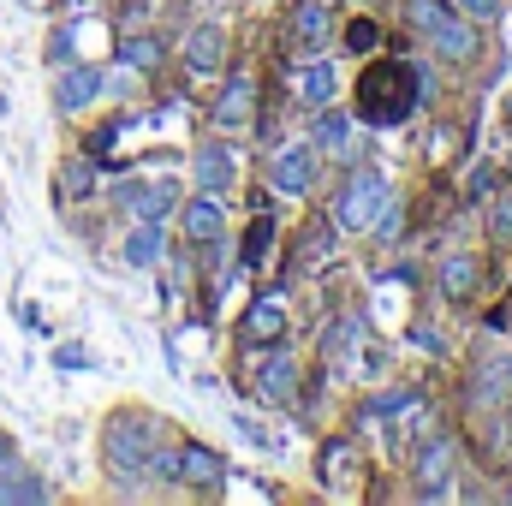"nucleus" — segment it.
Masks as SVG:
<instances>
[{
    "instance_id": "1",
    "label": "nucleus",
    "mask_w": 512,
    "mask_h": 506,
    "mask_svg": "<svg viewBox=\"0 0 512 506\" xmlns=\"http://www.w3.org/2000/svg\"><path fill=\"white\" fill-rule=\"evenodd\" d=\"M417 102H423V78H417L411 60L364 66V78H358V120L364 126H399V120L417 114Z\"/></svg>"
},
{
    "instance_id": "2",
    "label": "nucleus",
    "mask_w": 512,
    "mask_h": 506,
    "mask_svg": "<svg viewBox=\"0 0 512 506\" xmlns=\"http://www.w3.org/2000/svg\"><path fill=\"white\" fill-rule=\"evenodd\" d=\"M405 18H411V30L441 54V60H453V66H465V60H477V24L465 18V12H453L447 0H411L405 6Z\"/></svg>"
},
{
    "instance_id": "3",
    "label": "nucleus",
    "mask_w": 512,
    "mask_h": 506,
    "mask_svg": "<svg viewBox=\"0 0 512 506\" xmlns=\"http://www.w3.org/2000/svg\"><path fill=\"white\" fill-rule=\"evenodd\" d=\"M161 447V417H149V411H120L114 423H108V435H102V453H108V471L131 483V477H143L149 471V453Z\"/></svg>"
},
{
    "instance_id": "4",
    "label": "nucleus",
    "mask_w": 512,
    "mask_h": 506,
    "mask_svg": "<svg viewBox=\"0 0 512 506\" xmlns=\"http://www.w3.org/2000/svg\"><path fill=\"white\" fill-rule=\"evenodd\" d=\"M387 203H393V185H387L376 167H364V173L346 179V191H340V203H334V221H340L346 233H376V221L387 215Z\"/></svg>"
},
{
    "instance_id": "5",
    "label": "nucleus",
    "mask_w": 512,
    "mask_h": 506,
    "mask_svg": "<svg viewBox=\"0 0 512 506\" xmlns=\"http://www.w3.org/2000/svg\"><path fill=\"white\" fill-rule=\"evenodd\" d=\"M453 465H459V441H453V435H435V441L417 453V495L441 501V495L453 489Z\"/></svg>"
},
{
    "instance_id": "6",
    "label": "nucleus",
    "mask_w": 512,
    "mask_h": 506,
    "mask_svg": "<svg viewBox=\"0 0 512 506\" xmlns=\"http://www.w3.org/2000/svg\"><path fill=\"white\" fill-rule=\"evenodd\" d=\"M316 471H322V489H328V495H352V483L364 477V459H358V447H352L346 435H334V441H322Z\"/></svg>"
},
{
    "instance_id": "7",
    "label": "nucleus",
    "mask_w": 512,
    "mask_h": 506,
    "mask_svg": "<svg viewBox=\"0 0 512 506\" xmlns=\"http://www.w3.org/2000/svg\"><path fill=\"white\" fill-rule=\"evenodd\" d=\"M120 209L131 221H167L173 215V185L167 179H126L120 185Z\"/></svg>"
},
{
    "instance_id": "8",
    "label": "nucleus",
    "mask_w": 512,
    "mask_h": 506,
    "mask_svg": "<svg viewBox=\"0 0 512 506\" xmlns=\"http://www.w3.org/2000/svg\"><path fill=\"white\" fill-rule=\"evenodd\" d=\"M239 334H245V346H274V340L286 334V298H280V292H262L251 310H245Z\"/></svg>"
},
{
    "instance_id": "9",
    "label": "nucleus",
    "mask_w": 512,
    "mask_h": 506,
    "mask_svg": "<svg viewBox=\"0 0 512 506\" xmlns=\"http://www.w3.org/2000/svg\"><path fill=\"white\" fill-rule=\"evenodd\" d=\"M185 66L203 72V78L221 72V66H227V30H221V24H191V30H185Z\"/></svg>"
},
{
    "instance_id": "10",
    "label": "nucleus",
    "mask_w": 512,
    "mask_h": 506,
    "mask_svg": "<svg viewBox=\"0 0 512 506\" xmlns=\"http://www.w3.org/2000/svg\"><path fill=\"white\" fill-rule=\"evenodd\" d=\"M292 90H298V102H304V108H334L340 78H334V66H328L322 54H310V60L292 72Z\"/></svg>"
},
{
    "instance_id": "11",
    "label": "nucleus",
    "mask_w": 512,
    "mask_h": 506,
    "mask_svg": "<svg viewBox=\"0 0 512 506\" xmlns=\"http://www.w3.org/2000/svg\"><path fill=\"white\" fill-rule=\"evenodd\" d=\"M102 90H108V78H102L96 66H72V72H60V84H54V108H60V114H84Z\"/></svg>"
},
{
    "instance_id": "12",
    "label": "nucleus",
    "mask_w": 512,
    "mask_h": 506,
    "mask_svg": "<svg viewBox=\"0 0 512 506\" xmlns=\"http://www.w3.org/2000/svg\"><path fill=\"white\" fill-rule=\"evenodd\" d=\"M191 173H197V185H203L209 197H227V191H233V179H239V167H233V149H227V143H203V149L191 155Z\"/></svg>"
},
{
    "instance_id": "13",
    "label": "nucleus",
    "mask_w": 512,
    "mask_h": 506,
    "mask_svg": "<svg viewBox=\"0 0 512 506\" xmlns=\"http://www.w3.org/2000/svg\"><path fill=\"white\" fill-rule=\"evenodd\" d=\"M179 483H191V489H221V483H227V459H221L215 447H203V441H185V447H179Z\"/></svg>"
},
{
    "instance_id": "14",
    "label": "nucleus",
    "mask_w": 512,
    "mask_h": 506,
    "mask_svg": "<svg viewBox=\"0 0 512 506\" xmlns=\"http://www.w3.org/2000/svg\"><path fill=\"white\" fill-rule=\"evenodd\" d=\"M310 179H316L310 149H304V143H280V149H274V191L304 197V191H310Z\"/></svg>"
},
{
    "instance_id": "15",
    "label": "nucleus",
    "mask_w": 512,
    "mask_h": 506,
    "mask_svg": "<svg viewBox=\"0 0 512 506\" xmlns=\"http://www.w3.org/2000/svg\"><path fill=\"white\" fill-rule=\"evenodd\" d=\"M512 393V352H489L471 370V405H501Z\"/></svg>"
},
{
    "instance_id": "16",
    "label": "nucleus",
    "mask_w": 512,
    "mask_h": 506,
    "mask_svg": "<svg viewBox=\"0 0 512 506\" xmlns=\"http://www.w3.org/2000/svg\"><path fill=\"white\" fill-rule=\"evenodd\" d=\"M256 393H262L268 405H292V399H298V364H292L286 346L262 358V381H256Z\"/></svg>"
},
{
    "instance_id": "17",
    "label": "nucleus",
    "mask_w": 512,
    "mask_h": 506,
    "mask_svg": "<svg viewBox=\"0 0 512 506\" xmlns=\"http://www.w3.org/2000/svg\"><path fill=\"white\" fill-rule=\"evenodd\" d=\"M328 6L322 0H298V12H292V42H298V54L310 60V54H322L328 48Z\"/></svg>"
},
{
    "instance_id": "18",
    "label": "nucleus",
    "mask_w": 512,
    "mask_h": 506,
    "mask_svg": "<svg viewBox=\"0 0 512 506\" xmlns=\"http://www.w3.org/2000/svg\"><path fill=\"white\" fill-rule=\"evenodd\" d=\"M221 233H227L221 197H209V191H203V197H191V203H185V239H191V245H215Z\"/></svg>"
},
{
    "instance_id": "19",
    "label": "nucleus",
    "mask_w": 512,
    "mask_h": 506,
    "mask_svg": "<svg viewBox=\"0 0 512 506\" xmlns=\"http://www.w3.org/2000/svg\"><path fill=\"white\" fill-rule=\"evenodd\" d=\"M251 108H256L251 78H245V72H233V84H227V90H221V102H215V126H221V131H245V126H251Z\"/></svg>"
},
{
    "instance_id": "20",
    "label": "nucleus",
    "mask_w": 512,
    "mask_h": 506,
    "mask_svg": "<svg viewBox=\"0 0 512 506\" xmlns=\"http://www.w3.org/2000/svg\"><path fill=\"white\" fill-rule=\"evenodd\" d=\"M435 280H441V292H447V298H471V292L483 286V262H477L471 251H453L447 262H441V274H435Z\"/></svg>"
},
{
    "instance_id": "21",
    "label": "nucleus",
    "mask_w": 512,
    "mask_h": 506,
    "mask_svg": "<svg viewBox=\"0 0 512 506\" xmlns=\"http://www.w3.org/2000/svg\"><path fill=\"white\" fill-rule=\"evenodd\" d=\"M161 251H167L161 221H137V227L126 233V262H131V268H155V262H161Z\"/></svg>"
},
{
    "instance_id": "22",
    "label": "nucleus",
    "mask_w": 512,
    "mask_h": 506,
    "mask_svg": "<svg viewBox=\"0 0 512 506\" xmlns=\"http://www.w3.org/2000/svg\"><path fill=\"white\" fill-rule=\"evenodd\" d=\"M12 501H48V483L42 477H30V471H6V483H0V506H12Z\"/></svg>"
},
{
    "instance_id": "23",
    "label": "nucleus",
    "mask_w": 512,
    "mask_h": 506,
    "mask_svg": "<svg viewBox=\"0 0 512 506\" xmlns=\"http://www.w3.org/2000/svg\"><path fill=\"white\" fill-rule=\"evenodd\" d=\"M316 143H322V149H334V155H340V149H358V143H352V120L328 108V114L316 120Z\"/></svg>"
},
{
    "instance_id": "24",
    "label": "nucleus",
    "mask_w": 512,
    "mask_h": 506,
    "mask_svg": "<svg viewBox=\"0 0 512 506\" xmlns=\"http://www.w3.org/2000/svg\"><path fill=\"white\" fill-rule=\"evenodd\" d=\"M120 60L137 66V72H149V66H161V42H155V36H126V42H120Z\"/></svg>"
},
{
    "instance_id": "25",
    "label": "nucleus",
    "mask_w": 512,
    "mask_h": 506,
    "mask_svg": "<svg viewBox=\"0 0 512 506\" xmlns=\"http://www.w3.org/2000/svg\"><path fill=\"white\" fill-rule=\"evenodd\" d=\"M346 48H352V54H376V48H382V24H376V18H352V24H346Z\"/></svg>"
},
{
    "instance_id": "26",
    "label": "nucleus",
    "mask_w": 512,
    "mask_h": 506,
    "mask_svg": "<svg viewBox=\"0 0 512 506\" xmlns=\"http://www.w3.org/2000/svg\"><path fill=\"white\" fill-rule=\"evenodd\" d=\"M90 185H96V167L90 161H66L60 167V197H90Z\"/></svg>"
},
{
    "instance_id": "27",
    "label": "nucleus",
    "mask_w": 512,
    "mask_h": 506,
    "mask_svg": "<svg viewBox=\"0 0 512 506\" xmlns=\"http://www.w3.org/2000/svg\"><path fill=\"white\" fill-rule=\"evenodd\" d=\"M489 239H495V245H512V191H501V197L489 203Z\"/></svg>"
},
{
    "instance_id": "28",
    "label": "nucleus",
    "mask_w": 512,
    "mask_h": 506,
    "mask_svg": "<svg viewBox=\"0 0 512 506\" xmlns=\"http://www.w3.org/2000/svg\"><path fill=\"white\" fill-rule=\"evenodd\" d=\"M268 239H274V221H268V215H256L251 233H245V262H262V256H268Z\"/></svg>"
},
{
    "instance_id": "29",
    "label": "nucleus",
    "mask_w": 512,
    "mask_h": 506,
    "mask_svg": "<svg viewBox=\"0 0 512 506\" xmlns=\"http://www.w3.org/2000/svg\"><path fill=\"white\" fill-rule=\"evenodd\" d=\"M471 24H489V18H501V0H453Z\"/></svg>"
},
{
    "instance_id": "30",
    "label": "nucleus",
    "mask_w": 512,
    "mask_h": 506,
    "mask_svg": "<svg viewBox=\"0 0 512 506\" xmlns=\"http://www.w3.org/2000/svg\"><path fill=\"white\" fill-rule=\"evenodd\" d=\"M471 197H477V203H483V197H495V167H489V161H477V167H471Z\"/></svg>"
},
{
    "instance_id": "31",
    "label": "nucleus",
    "mask_w": 512,
    "mask_h": 506,
    "mask_svg": "<svg viewBox=\"0 0 512 506\" xmlns=\"http://www.w3.org/2000/svg\"><path fill=\"white\" fill-rule=\"evenodd\" d=\"M411 346H429V352H441V334H435V328H423V322H417V328H411Z\"/></svg>"
},
{
    "instance_id": "32",
    "label": "nucleus",
    "mask_w": 512,
    "mask_h": 506,
    "mask_svg": "<svg viewBox=\"0 0 512 506\" xmlns=\"http://www.w3.org/2000/svg\"><path fill=\"white\" fill-rule=\"evenodd\" d=\"M54 364H60V370H84V364H90V358H84V352H78V346H66V352H54Z\"/></svg>"
},
{
    "instance_id": "33",
    "label": "nucleus",
    "mask_w": 512,
    "mask_h": 506,
    "mask_svg": "<svg viewBox=\"0 0 512 506\" xmlns=\"http://www.w3.org/2000/svg\"><path fill=\"white\" fill-rule=\"evenodd\" d=\"M6 459H12V435L0 429V465H6Z\"/></svg>"
},
{
    "instance_id": "34",
    "label": "nucleus",
    "mask_w": 512,
    "mask_h": 506,
    "mask_svg": "<svg viewBox=\"0 0 512 506\" xmlns=\"http://www.w3.org/2000/svg\"><path fill=\"white\" fill-rule=\"evenodd\" d=\"M507 126H512V102H507Z\"/></svg>"
}]
</instances>
